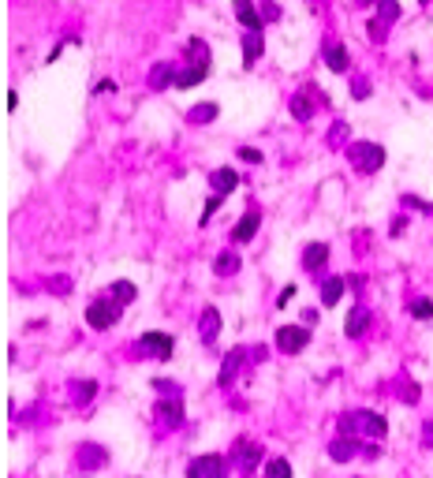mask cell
Returning a JSON list of instances; mask_svg holds the SVG:
<instances>
[{
    "label": "cell",
    "instance_id": "cell-1",
    "mask_svg": "<svg viewBox=\"0 0 433 478\" xmlns=\"http://www.w3.org/2000/svg\"><path fill=\"white\" fill-rule=\"evenodd\" d=\"M120 311H124V306H120L113 295H101L86 306V325L90 329H113L120 322Z\"/></svg>",
    "mask_w": 433,
    "mask_h": 478
},
{
    "label": "cell",
    "instance_id": "cell-2",
    "mask_svg": "<svg viewBox=\"0 0 433 478\" xmlns=\"http://www.w3.org/2000/svg\"><path fill=\"white\" fill-rule=\"evenodd\" d=\"M348 157H351V165H355L359 172H377V168L385 165V149H381L377 142H351Z\"/></svg>",
    "mask_w": 433,
    "mask_h": 478
},
{
    "label": "cell",
    "instance_id": "cell-3",
    "mask_svg": "<svg viewBox=\"0 0 433 478\" xmlns=\"http://www.w3.org/2000/svg\"><path fill=\"white\" fill-rule=\"evenodd\" d=\"M187 478H228V460L224 456H198L187 463Z\"/></svg>",
    "mask_w": 433,
    "mask_h": 478
},
{
    "label": "cell",
    "instance_id": "cell-4",
    "mask_svg": "<svg viewBox=\"0 0 433 478\" xmlns=\"http://www.w3.org/2000/svg\"><path fill=\"white\" fill-rule=\"evenodd\" d=\"M310 340V329H299V325H280L277 329V347L284 355H295V352H303Z\"/></svg>",
    "mask_w": 433,
    "mask_h": 478
},
{
    "label": "cell",
    "instance_id": "cell-5",
    "mask_svg": "<svg viewBox=\"0 0 433 478\" xmlns=\"http://www.w3.org/2000/svg\"><path fill=\"white\" fill-rule=\"evenodd\" d=\"M231 12H236V19L247 30H261V26H265V19H261V12L254 8V0H231Z\"/></svg>",
    "mask_w": 433,
    "mask_h": 478
},
{
    "label": "cell",
    "instance_id": "cell-6",
    "mask_svg": "<svg viewBox=\"0 0 433 478\" xmlns=\"http://www.w3.org/2000/svg\"><path fill=\"white\" fill-rule=\"evenodd\" d=\"M231 460H236V467L243 475H250L254 471V467L261 463V445H247V441H239L236 445V456H231Z\"/></svg>",
    "mask_w": 433,
    "mask_h": 478
},
{
    "label": "cell",
    "instance_id": "cell-7",
    "mask_svg": "<svg viewBox=\"0 0 433 478\" xmlns=\"http://www.w3.org/2000/svg\"><path fill=\"white\" fill-rule=\"evenodd\" d=\"M258 224H261V213H258V209H250V213H243V217H239V224L231 228V239H236V243H250L254 232H258Z\"/></svg>",
    "mask_w": 433,
    "mask_h": 478
},
{
    "label": "cell",
    "instance_id": "cell-8",
    "mask_svg": "<svg viewBox=\"0 0 433 478\" xmlns=\"http://www.w3.org/2000/svg\"><path fill=\"white\" fill-rule=\"evenodd\" d=\"M138 344H142L146 352H154L157 358H172V336L168 333H142Z\"/></svg>",
    "mask_w": 433,
    "mask_h": 478
},
{
    "label": "cell",
    "instance_id": "cell-9",
    "mask_svg": "<svg viewBox=\"0 0 433 478\" xmlns=\"http://www.w3.org/2000/svg\"><path fill=\"white\" fill-rule=\"evenodd\" d=\"M359 437H336V441H332V448H329V456H332V460H336V463H348V460H355V456H359Z\"/></svg>",
    "mask_w": 433,
    "mask_h": 478
},
{
    "label": "cell",
    "instance_id": "cell-10",
    "mask_svg": "<svg viewBox=\"0 0 433 478\" xmlns=\"http://www.w3.org/2000/svg\"><path fill=\"white\" fill-rule=\"evenodd\" d=\"M359 434L366 437H385L389 434V422L381 418L377 411H359Z\"/></svg>",
    "mask_w": 433,
    "mask_h": 478
},
{
    "label": "cell",
    "instance_id": "cell-11",
    "mask_svg": "<svg viewBox=\"0 0 433 478\" xmlns=\"http://www.w3.org/2000/svg\"><path fill=\"white\" fill-rule=\"evenodd\" d=\"M157 418H165L168 426H179V422H183V400H179V396L157 400Z\"/></svg>",
    "mask_w": 433,
    "mask_h": 478
},
{
    "label": "cell",
    "instance_id": "cell-12",
    "mask_svg": "<svg viewBox=\"0 0 433 478\" xmlns=\"http://www.w3.org/2000/svg\"><path fill=\"white\" fill-rule=\"evenodd\" d=\"M366 325H370V311H366V306H351V311H348V322H344V333L355 340V336L366 333Z\"/></svg>",
    "mask_w": 433,
    "mask_h": 478
},
{
    "label": "cell",
    "instance_id": "cell-13",
    "mask_svg": "<svg viewBox=\"0 0 433 478\" xmlns=\"http://www.w3.org/2000/svg\"><path fill=\"white\" fill-rule=\"evenodd\" d=\"M198 333H202V344H213V340H217V333H220V314H217V306H206V311H202Z\"/></svg>",
    "mask_w": 433,
    "mask_h": 478
},
{
    "label": "cell",
    "instance_id": "cell-14",
    "mask_svg": "<svg viewBox=\"0 0 433 478\" xmlns=\"http://www.w3.org/2000/svg\"><path fill=\"white\" fill-rule=\"evenodd\" d=\"M209 183H213V195H231L236 191V183H239V176H236V168H217L213 176H209Z\"/></svg>",
    "mask_w": 433,
    "mask_h": 478
},
{
    "label": "cell",
    "instance_id": "cell-15",
    "mask_svg": "<svg viewBox=\"0 0 433 478\" xmlns=\"http://www.w3.org/2000/svg\"><path fill=\"white\" fill-rule=\"evenodd\" d=\"M261 49H265V38H261V30H247V38H243V67L254 64V60L261 56Z\"/></svg>",
    "mask_w": 433,
    "mask_h": 478
},
{
    "label": "cell",
    "instance_id": "cell-16",
    "mask_svg": "<svg viewBox=\"0 0 433 478\" xmlns=\"http://www.w3.org/2000/svg\"><path fill=\"white\" fill-rule=\"evenodd\" d=\"M344 277H329L325 284H321V306H336L340 299H344Z\"/></svg>",
    "mask_w": 433,
    "mask_h": 478
},
{
    "label": "cell",
    "instance_id": "cell-17",
    "mask_svg": "<svg viewBox=\"0 0 433 478\" xmlns=\"http://www.w3.org/2000/svg\"><path fill=\"white\" fill-rule=\"evenodd\" d=\"M209 75V67H198V64H187L183 72H176V90H190V86H198L202 79Z\"/></svg>",
    "mask_w": 433,
    "mask_h": 478
},
{
    "label": "cell",
    "instance_id": "cell-18",
    "mask_svg": "<svg viewBox=\"0 0 433 478\" xmlns=\"http://www.w3.org/2000/svg\"><path fill=\"white\" fill-rule=\"evenodd\" d=\"M325 64H329L336 75H344L348 67H351V60H348V49H344V45H329V49H325Z\"/></svg>",
    "mask_w": 433,
    "mask_h": 478
},
{
    "label": "cell",
    "instance_id": "cell-19",
    "mask_svg": "<svg viewBox=\"0 0 433 478\" xmlns=\"http://www.w3.org/2000/svg\"><path fill=\"white\" fill-rule=\"evenodd\" d=\"M325 262H329V243H310L303 251V265L307 269H321Z\"/></svg>",
    "mask_w": 433,
    "mask_h": 478
},
{
    "label": "cell",
    "instance_id": "cell-20",
    "mask_svg": "<svg viewBox=\"0 0 433 478\" xmlns=\"http://www.w3.org/2000/svg\"><path fill=\"white\" fill-rule=\"evenodd\" d=\"M149 86H154V90H168V86H176V72H172V64H157L154 72H149Z\"/></svg>",
    "mask_w": 433,
    "mask_h": 478
},
{
    "label": "cell",
    "instance_id": "cell-21",
    "mask_svg": "<svg viewBox=\"0 0 433 478\" xmlns=\"http://www.w3.org/2000/svg\"><path fill=\"white\" fill-rule=\"evenodd\" d=\"M239 363H243V347H231L224 355V366H220V385H231V377H236Z\"/></svg>",
    "mask_w": 433,
    "mask_h": 478
},
{
    "label": "cell",
    "instance_id": "cell-22",
    "mask_svg": "<svg viewBox=\"0 0 433 478\" xmlns=\"http://www.w3.org/2000/svg\"><path fill=\"white\" fill-rule=\"evenodd\" d=\"M187 64H198V67H209V45L202 42V38H190L187 42Z\"/></svg>",
    "mask_w": 433,
    "mask_h": 478
},
{
    "label": "cell",
    "instance_id": "cell-23",
    "mask_svg": "<svg viewBox=\"0 0 433 478\" xmlns=\"http://www.w3.org/2000/svg\"><path fill=\"white\" fill-rule=\"evenodd\" d=\"M108 295L116 299L120 306H127V303H135V295H138V288L131 284V281H116L113 288H108Z\"/></svg>",
    "mask_w": 433,
    "mask_h": 478
},
{
    "label": "cell",
    "instance_id": "cell-24",
    "mask_svg": "<svg viewBox=\"0 0 433 478\" xmlns=\"http://www.w3.org/2000/svg\"><path fill=\"white\" fill-rule=\"evenodd\" d=\"M217 113H220V108H217L213 101H202V105L190 108L187 120H190V124H209V120H217Z\"/></svg>",
    "mask_w": 433,
    "mask_h": 478
},
{
    "label": "cell",
    "instance_id": "cell-25",
    "mask_svg": "<svg viewBox=\"0 0 433 478\" xmlns=\"http://www.w3.org/2000/svg\"><path fill=\"white\" fill-rule=\"evenodd\" d=\"M213 269H217L220 277H231V273H239V254H236V251H224V254H217Z\"/></svg>",
    "mask_w": 433,
    "mask_h": 478
},
{
    "label": "cell",
    "instance_id": "cell-26",
    "mask_svg": "<svg viewBox=\"0 0 433 478\" xmlns=\"http://www.w3.org/2000/svg\"><path fill=\"white\" fill-rule=\"evenodd\" d=\"M291 116H295V120H310V116H314V101H310L307 94H295V97H291Z\"/></svg>",
    "mask_w": 433,
    "mask_h": 478
},
{
    "label": "cell",
    "instance_id": "cell-27",
    "mask_svg": "<svg viewBox=\"0 0 433 478\" xmlns=\"http://www.w3.org/2000/svg\"><path fill=\"white\" fill-rule=\"evenodd\" d=\"M265 478H291V463L284 456H273V460L265 463Z\"/></svg>",
    "mask_w": 433,
    "mask_h": 478
},
{
    "label": "cell",
    "instance_id": "cell-28",
    "mask_svg": "<svg viewBox=\"0 0 433 478\" xmlns=\"http://www.w3.org/2000/svg\"><path fill=\"white\" fill-rule=\"evenodd\" d=\"M79 463H83V467H101V463H105V452H101V448H94V445H83Z\"/></svg>",
    "mask_w": 433,
    "mask_h": 478
},
{
    "label": "cell",
    "instance_id": "cell-29",
    "mask_svg": "<svg viewBox=\"0 0 433 478\" xmlns=\"http://www.w3.org/2000/svg\"><path fill=\"white\" fill-rule=\"evenodd\" d=\"M377 19H381V23H396V19H400V4H396V0H377Z\"/></svg>",
    "mask_w": 433,
    "mask_h": 478
},
{
    "label": "cell",
    "instance_id": "cell-30",
    "mask_svg": "<svg viewBox=\"0 0 433 478\" xmlns=\"http://www.w3.org/2000/svg\"><path fill=\"white\" fill-rule=\"evenodd\" d=\"M411 314H415L418 322H430V318H433V303H426V299H415V303H411Z\"/></svg>",
    "mask_w": 433,
    "mask_h": 478
},
{
    "label": "cell",
    "instance_id": "cell-31",
    "mask_svg": "<svg viewBox=\"0 0 433 478\" xmlns=\"http://www.w3.org/2000/svg\"><path fill=\"white\" fill-rule=\"evenodd\" d=\"M94 393H97V385H94V381H79V385H75V404H86Z\"/></svg>",
    "mask_w": 433,
    "mask_h": 478
},
{
    "label": "cell",
    "instance_id": "cell-32",
    "mask_svg": "<svg viewBox=\"0 0 433 478\" xmlns=\"http://www.w3.org/2000/svg\"><path fill=\"white\" fill-rule=\"evenodd\" d=\"M258 12H261V19H265V23H273V19H280V8L273 4V0H265V4L258 8Z\"/></svg>",
    "mask_w": 433,
    "mask_h": 478
},
{
    "label": "cell",
    "instance_id": "cell-33",
    "mask_svg": "<svg viewBox=\"0 0 433 478\" xmlns=\"http://www.w3.org/2000/svg\"><path fill=\"white\" fill-rule=\"evenodd\" d=\"M351 97H355V101H362V97H370V83H362V79H359V83L351 86Z\"/></svg>",
    "mask_w": 433,
    "mask_h": 478
},
{
    "label": "cell",
    "instance_id": "cell-34",
    "mask_svg": "<svg viewBox=\"0 0 433 478\" xmlns=\"http://www.w3.org/2000/svg\"><path fill=\"white\" fill-rule=\"evenodd\" d=\"M220 206V195H213V198H209V202H206V209H202V224H209V217H213V209Z\"/></svg>",
    "mask_w": 433,
    "mask_h": 478
},
{
    "label": "cell",
    "instance_id": "cell-35",
    "mask_svg": "<svg viewBox=\"0 0 433 478\" xmlns=\"http://www.w3.org/2000/svg\"><path fill=\"white\" fill-rule=\"evenodd\" d=\"M239 157H243V161H250V165H258V161H261V154H258L254 146H243V149H239Z\"/></svg>",
    "mask_w": 433,
    "mask_h": 478
},
{
    "label": "cell",
    "instance_id": "cell-36",
    "mask_svg": "<svg viewBox=\"0 0 433 478\" xmlns=\"http://www.w3.org/2000/svg\"><path fill=\"white\" fill-rule=\"evenodd\" d=\"M291 295H295V284H288L284 292H280V299H277V306H288V303H291Z\"/></svg>",
    "mask_w": 433,
    "mask_h": 478
},
{
    "label": "cell",
    "instance_id": "cell-37",
    "mask_svg": "<svg viewBox=\"0 0 433 478\" xmlns=\"http://www.w3.org/2000/svg\"><path fill=\"white\" fill-rule=\"evenodd\" d=\"M113 90H116L113 79H101V83H97V94H113Z\"/></svg>",
    "mask_w": 433,
    "mask_h": 478
},
{
    "label": "cell",
    "instance_id": "cell-38",
    "mask_svg": "<svg viewBox=\"0 0 433 478\" xmlns=\"http://www.w3.org/2000/svg\"><path fill=\"white\" fill-rule=\"evenodd\" d=\"M329 138H332V142H336V138H348V127H344V124H336V127L329 131Z\"/></svg>",
    "mask_w": 433,
    "mask_h": 478
},
{
    "label": "cell",
    "instance_id": "cell-39",
    "mask_svg": "<svg viewBox=\"0 0 433 478\" xmlns=\"http://www.w3.org/2000/svg\"><path fill=\"white\" fill-rule=\"evenodd\" d=\"M359 4H377V0H359Z\"/></svg>",
    "mask_w": 433,
    "mask_h": 478
},
{
    "label": "cell",
    "instance_id": "cell-40",
    "mask_svg": "<svg viewBox=\"0 0 433 478\" xmlns=\"http://www.w3.org/2000/svg\"><path fill=\"white\" fill-rule=\"evenodd\" d=\"M422 4H430V0H422Z\"/></svg>",
    "mask_w": 433,
    "mask_h": 478
}]
</instances>
